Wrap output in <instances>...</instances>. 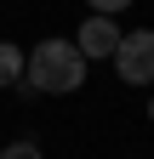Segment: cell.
<instances>
[{
    "label": "cell",
    "instance_id": "1",
    "mask_svg": "<svg viewBox=\"0 0 154 159\" xmlns=\"http://www.w3.org/2000/svg\"><path fill=\"white\" fill-rule=\"evenodd\" d=\"M23 80L40 97H69L86 85V57L74 40H40L29 57H23Z\"/></svg>",
    "mask_w": 154,
    "mask_h": 159
},
{
    "label": "cell",
    "instance_id": "2",
    "mask_svg": "<svg viewBox=\"0 0 154 159\" xmlns=\"http://www.w3.org/2000/svg\"><path fill=\"white\" fill-rule=\"evenodd\" d=\"M114 74L126 80V85H154V29H131L120 34V46H114Z\"/></svg>",
    "mask_w": 154,
    "mask_h": 159
},
{
    "label": "cell",
    "instance_id": "3",
    "mask_svg": "<svg viewBox=\"0 0 154 159\" xmlns=\"http://www.w3.org/2000/svg\"><path fill=\"white\" fill-rule=\"evenodd\" d=\"M120 23H114L108 11H91L86 23H80V34H74V46H80V57L86 63H97V57H114V46H120Z\"/></svg>",
    "mask_w": 154,
    "mask_h": 159
},
{
    "label": "cell",
    "instance_id": "4",
    "mask_svg": "<svg viewBox=\"0 0 154 159\" xmlns=\"http://www.w3.org/2000/svg\"><path fill=\"white\" fill-rule=\"evenodd\" d=\"M23 57L29 51H17L12 40H0V91H12L17 80H23Z\"/></svg>",
    "mask_w": 154,
    "mask_h": 159
},
{
    "label": "cell",
    "instance_id": "5",
    "mask_svg": "<svg viewBox=\"0 0 154 159\" xmlns=\"http://www.w3.org/2000/svg\"><path fill=\"white\" fill-rule=\"evenodd\" d=\"M0 159H46V153H40V142H6Z\"/></svg>",
    "mask_w": 154,
    "mask_h": 159
},
{
    "label": "cell",
    "instance_id": "6",
    "mask_svg": "<svg viewBox=\"0 0 154 159\" xmlns=\"http://www.w3.org/2000/svg\"><path fill=\"white\" fill-rule=\"evenodd\" d=\"M86 6H91V11H108V17H114V11H126L131 0H86Z\"/></svg>",
    "mask_w": 154,
    "mask_h": 159
},
{
    "label": "cell",
    "instance_id": "7",
    "mask_svg": "<svg viewBox=\"0 0 154 159\" xmlns=\"http://www.w3.org/2000/svg\"><path fill=\"white\" fill-rule=\"evenodd\" d=\"M148 119H154V97H148Z\"/></svg>",
    "mask_w": 154,
    "mask_h": 159
}]
</instances>
